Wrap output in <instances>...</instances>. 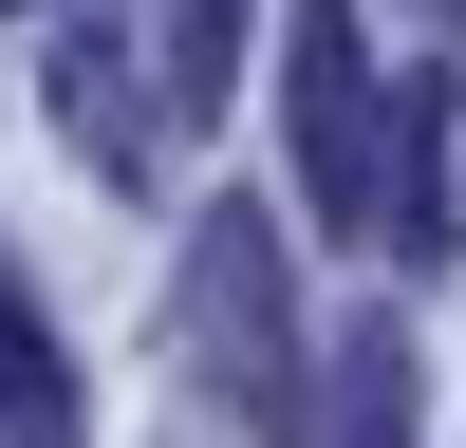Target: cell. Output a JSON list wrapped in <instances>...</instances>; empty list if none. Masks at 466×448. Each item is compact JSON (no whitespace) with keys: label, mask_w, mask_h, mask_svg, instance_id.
Instances as JSON below:
<instances>
[{"label":"cell","mask_w":466,"mask_h":448,"mask_svg":"<svg viewBox=\"0 0 466 448\" xmlns=\"http://www.w3.org/2000/svg\"><path fill=\"white\" fill-rule=\"evenodd\" d=\"M187 373H206L243 430H299V299H280V224L261 206H206L187 224Z\"/></svg>","instance_id":"6da1fadb"},{"label":"cell","mask_w":466,"mask_h":448,"mask_svg":"<svg viewBox=\"0 0 466 448\" xmlns=\"http://www.w3.org/2000/svg\"><path fill=\"white\" fill-rule=\"evenodd\" d=\"M280 131H299V206L355 243L373 187H392V75H373L355 0H299V19H280Z\"/></svg>","instance_id":"7a4b0ae2"},{"label":"cell","mask_w":466,"mask_h":448,"mask_svg":"<svg viewBox=\"0 0 466 448\" xmlns=\"http://www.w3.org/2000/svg\"><path fill=\"white\" fill-rule=\"evenodd\" d=\"M56 37H75V131H94V168H131V94H168V0H56Z\"/></svg>","instance_id":"3957f363"},{"label":"cell","mask_w":466,"mask_h":448,"mask_svg":"<svg viewBox=\"0 0 466 448\" xmlns=\"http://www.w3.org/2000/svg\"><path fill=\"white\" fill-rule=\"evenodd\" d=\"M0 448H75V355L37 336L19 280H0Z\"/></svg>","instance_id":"277c9868"},{"label":"cell","mask_w":466,"mask_h":448,"mask_svg":"<svg viewBox=\"0 0 466 448\" xmlns=\"http://www.w3.org/2000/svg\"><path fill=\"white\" fill-rule=\"evenodd\" d=\"M336 448H410V336H392V318L336 355Z\"/></svg>","instance_id":"5b68a950"},{"label":"cell","mask_w":466,"mask_h":448,"mask_svg":"<svg viewBox=\"0 0 466 448\" xmlns=\"http://www.w3.org/2000/svg\"><path fill=\"white\" fill-rule=\"evenodd\" d=\"M224 75H243V0H168V94H187V131L224 112Z\"/></svg>","instance_id":"8992f818"},{"label":"cell","mask_w":466,"mask_h":448,"mask_svg":"<svg viewBox=\"0 0 466 448\" xmlns=\"http://www.w3.org/2000/svg\"><path fill=\"white\" fill-rule=\"evenodd\" d=\"M0 19H37V0H0Z\"/></svg>","instance_id":"52a82bcc"}]
</instances>
